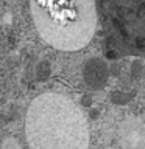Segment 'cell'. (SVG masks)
I'll return each instance as SVG.
<instances>
[{
	"label": "cell",
	"mask_w": 145,
	"mask_h": 149,
	"mask_svg": "<svg viewBox=\"0 0 145 149\" xmlns=\"http://www.w3.org/2000/svg\"><path fill=\"white\" fill-rule=\"evenodd\" d=\"M103 28L122 54L145 56V0H98Z\"/></svg>",
	"instance_id": "cell-3"
},
{
	"label": "cell",
	"mask_w": 145,
	"mask_h": 149,
	"mask_svg": "<svg viewBox=\"0 0 145 149\" xmlns=\"http://www.w3.org/2000/svg\"><path fill=\"white\" fill-rule=\"evenodd\" d=\"M30 149H87L89 127L83 110L55 92L36 96L25 116Z\"/></svg>",
	"instance_id": "cell-1"
},
{
	"label": "cell",
	"mask_w": 145,
	"mask_h": 149,
	"mask_svg": "<svg viewBox=\"0 0 145 149\" xmlns=\"http://www.w3.org/2000/svg\"><path fill=\"white\" fill-rule=\"evenodd\" d=\"M31 14L42 39L63 51L86 47L95 33V0H31Z\"/></svg>",
	"instance_id": "cell-2"
}]
</instances>
